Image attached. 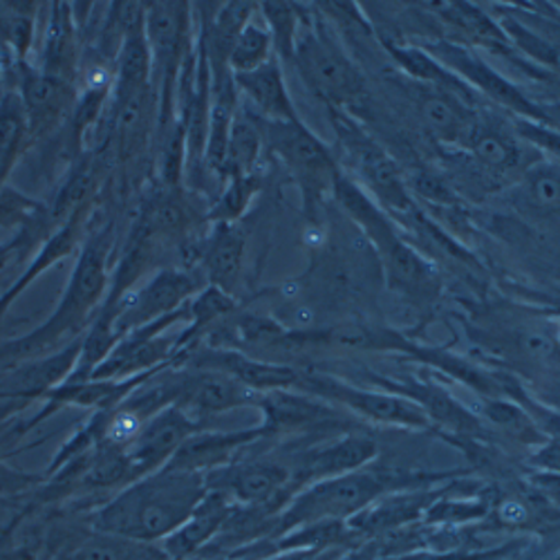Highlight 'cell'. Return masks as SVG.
I'll return each instance as SVG.
<instances>
[{"instance_id":"36","label":"cell","mask_w":560,"mask_h":560,"mask_svg":"<svg viewBox=\"0 0 560 560\" xmlns=\"http://www.w3.org/2000/svg\"><path fill=\"white\" fill-rule=\"evenodd\" d=\"M3 85H5V50L0 48V102H3L5 95H8Z\"/></svg>"},{"instance_id":"4","label":"cell","mask_w":560,"mask_h":560,"mask_svg":"<svg viewBox=\"0 0 560 560\" xmlns=\"http://www.w3.org/2000/svg\"><path fill=\"white\" fill-rule=\"evenodd\" d=\"M386 482L370 471H350L323 478L299 489L273 523L276 534H288L316 523H339L363 511L384 493Z\"/></svg>"},{"instance_id":"14","label":"cell","mask_w":560,"mask_h":560,"mask_svg":"<svg viewBox=\"0 0 560 560\" xmlns=\"http://www.w3.org/2000/svg\"><path fill=\"white\" fill-rule=\"evenodd\" d=\"M95 218L97 215L92 213V205H88V207L79 209L72 218H68L61 226H57L50 236L43 241V245L34 254V260L14 280V285L0 294V316L8 312V307L23 294L25 288L32 285V280H36L40 273H45L50 267L66 260L70 254L81 252L92 224H95Z\"/></svg>"},{"instance_id":"7","label":"cell","mask_w":560,"mask_h":560,"mask_svg":"<svg viewBox=\"0 0 560 560\" xmlns=\"http://www.w3.org/2000/svg\"><path fill=\"white\" fill-rule=\"evenodd\" d=\"M254 115V113H252ZM256 117V115H254ZM258 119V117H256ZM265 147L283 160L292 177L301 186L305 205L314 209L325 191H332L339 166L320 139L299 121H265L258 119Z\"/></svg>"},{"instance_id":"28","label":"cell","mask_w":560,"mask_h":560,"mask_svg":"<svg viewBox=\"0 0 560 560\" xmlns=\"http://www.w3.org/2000/svg\"><path fill=\"white\" fill-rule=\"evenodd\" d=\"M521 202L538 215H560V168L538 164L525 173Z\"/></svg>"},{"instance_id":"22","label":"cell","mask_w":560,"mask_h":560,"mask_svg":"<svg viewBox=\"0 0 560 560\" xmlns=\"http://www.w3.org/2000/svg\"><path fill=\"white\" fill-rule=\"evenodd\" d=\"M160 545L130 540L117 534L88 529V534L70 538L59 560H166Z\"/></svg>"},{"instance_id":"12","label":"cell","mask_w":560,"mask_h":560,"mask_svg":"<svg viewBox=\"0 0 560 560\" xmlns=\"http://www.w3.org/2000/svg\"><path fill=\"white\" fill-rule=\"evenodd\" d=\"M296 388L310 390L312 395L325 397V399H337L350 406L352 410L377 419L384 424H397V427H427L429 419L427 415L412 406L410 401L393 395H382L372 390H359L352 386H343L337 380H325V377H303Z\"/></svg>"},{"instance_id":"31","label":"cell","mask_w":560,"mask_h":560,"mask_svg":"<svg viewBox=\"0 0 560 560\" xmlns=\"http://www.w3.org/2000/svg\"><path fill=\"white\" fill-rule=\"evenodd\" d=\"M258 189H260V179L256 173L226 179V186L211 207V213H209L211 222L213 224L238 222V218L247 211V207L252 205Z\"/></svg>"},{"instance_id":"34","label":"cell","mask_w":560,"mask_h":560,"mask_svg":"<svg viewBox=\"0 0 560 560\" xmlns=\"http://www.w3.org/2000/svg\"><path fill=\"white\" fill-rule=\"evenodd\" d=\"M534 464L542 466V469L560 474V431L551 435L549 444L534 457Z\"/></svg>"},{"instance_id":"17","label":"cell","mask_w":560,"mask_h":560,"mask_svg":"<svg viewBox=\"0 0 560 560\" xmlns=\"http://www.w3.org/2000/svg\"><path fill=\"white\" fill-rule=\"evenodd\" d=\"M238 88V97H243L249 104V113H254L258 119L265 121H299L296 106L292 102V95L288 90L283 66L280 59L273 57L258 70L233 74Z\"/></svg>"},{"instance_id":"3","label":"cell","mask_w":560,"mask_h":560,"mask_svg":"<svg viewBox=\"0 0 560 560\" xmlns=\"http://www.w3.org/2000/svg\"><path fill=\"white\" fill-rule=\"evenodd\" d=\"M292 63L325 106L343 110L363 95L361 72L348 59L332 32L305 10L294 43Z\"/></svg>"},{"instance_id":"20","label":"cell","mask_w":560,"mask_h":560,"mask_svg":"<svg viewBox=\"0 0 560 560\" xmlns=\"http://www.w3.org/2000/svg\"><path fill=\"white\" fill-rule=\"evenodd\" d=\"M79 23L68 3L50 5V21L43 38L38 70L77 88L79 79Z\"/></svg>"},{"instance_id":"35","label":"cell","mask_w":560,"mask_h":560,"mask_svg":"<svg viewBox=\"0 0 560 560\" xmlns=\"http://www.w3.org/2000/svg\"><path fill=\"white\" fill-rule=\"evenodd\" d=\"M540 110H542V117H545V121L560 126V100H558V102H551V104H545V106H540Z\"/></svg>"},{"instance_id":"37","label":"cell","mask_w":560,"mask_h":560,"mask_svg":"<svg viewBox=\"0 0 560 560\" xmlns=\"http://www.w3.org/2000/svg\"><path fill=\"white\" fill-rule=\"evenodd\" d=\"M558 560H560V558H558Z\"/></svg>"},{"instance_id":"33","label":"cell","mask_w":560,"mask_h":560,"mask_svg":"<svg viewBox=\"0 0 560 560\" xmlns=\"http://www.w3.org/2000/svg\"><path fill=\"white\" fill-rule=\"evenodd\" d=\"M521 348H523V352H527L532 359L542 361V359H549V357L553 354L556 343H553L549 337H545V335L532 332V335H525V337L521 339Z\"/></svg>"},{"instance_id":"23","label":"cell","mask_w":560,"mask_h":560,"mask_svg":"<svg viewBox=\"0 0 560 560\" xmlns=\"http://www.w3.org/2000/svg\"><path fill=\"white\" fill-rule=\"evenodd\" d=\"M262 147L265 142H262V130L258 119L249 110L238 108V115L231 126L226 162H224V179L254 175Z\"/></svg>"},{"instance_id":"18","label":"cell","mask_w":560,"mask_h":560,"mask_svg":"<svg viewBox=\"0 0 560 560\" xmlns=\"http://www.w3.org/2000/svg\"><path fill=\"white\" fill-rule=\"evenodd\" d=\"M196 254V269H200L207 285L220 288L231 294L243 271L245 233L241 231V226L236 222L213 224L209 236L198 243Z\"/></svg>"},{"instance_id":"16","label":"cell","mask_w":560,"mask_h":560,"mask_svg":"<svg viewBox=\"0 0 560 560\" xmlns=\"http://www.w3.org/2000/svg\"><path fill=\"white\" fill-rule=\"evenodd\" d=\"M258 408L262 412V438L316 429L335 419V410L330 406L305 393H296L294 388L265 393Z\"/></svg>"},{"instance_id":"24","label":"cell","mask_w":560,"mask_h":560,"mask_svg":"<svg viewBox=\"0 0 560 560\" xmlns=\"http://www.w3.org/2000/svg\"><path fill=\"white\" fill-rule=\"evenodd\" d=\"M388 50L395 59V63L408 72L412 79L422 81L431 88H440V90H448L453 95H457L459 100L471 97V90L466 85L455 72H451L446 66H442L431 52L422 50V48H406V45H388Z\"/></svg>"},{"instance_id":"19","label":"cell","mask_w":560,"mask_h":560,"mask_svg":"<svg viewBox=\"0 0 560 560\" xmlns=\"http://www.w3.org/2000/svg\"><path fill=\"white\" fill-rule=\"evenodd\" d=\"M233 506L236 504L226 495L209 491L200 506L191 513V518L160 542L162 551L171 560H198L226 523Z\"/></svg>"},{"instance_id":"26","label":"cell","mask_w":560,"mask_h":560,"mask_svg":"<svg viewBox=\"0 0 560 560\" xmlns=\"http://www.w3.org/2000/svg\"><path fill=\"white\" fill-rule=\"evenodd\" d=\"M30 142L27 115L19 92H8L0 102V186Z\"/></svg>"},{"instance_id":"21","label":"cell","mask_w":560,"mask_h":560,"mask_svg":"<svg viewBox=\"0 0 560 560\" xmlns=\"http://www.w3.org/2000/svg\"><path fill=\"white\" fill-rule=\"evenodd\" d=\"M417 110L427 130L438 137L440 142L466 144L471 130L476 128L474 119L466 115L462 100L448 90L427 85L422 97L417 100Z\"/></svg>"},{"instance_id":"9","label":"cell","mask_w":560,"mask_h":560,"mask_svg":"<svg viewBox=\"0 0 560 560\" xmlns=\"http://www.w3.org/2000/svg\"><path fill=\"white\" fill-rule=\"evenodd\" d=\"M177 368V395L175 406L196 417L207 427L209 417L236 410L243 406H260L265 393H258L222 370L175 365Z\"/></svg>"},{"instance_id":"6","label":"cell","mask_w":560,"mask_h":560,"mask_svg":"<svg viewBox=\"0 0 560 560\" xmlns=\"http://www.w3.org/2000/svg\"><path fill=\"white\" fill-rule=\"evenodd\" d=\"M332 194L341 209L365 231V236L377 247L393 283L401 290L422 292L431 283V271L427 269V262L397 236L390 220L363 194L361 186L339 171L332 184Z\"/></svg>"},{"instance_id":"1","label":"cell","mask_w":560,"mask_h":560,"mask_svg":"<svg viewBox=\"0 0 560 560\" xmlns=\"http://www.w3.org/2000/svg\"><path fill=\"white\" fill-rule=\"evenodd\" d=\"M207 493V474L166 462L158 471L119 489L92 511L90 527L160 545L191 518Z\"/></svg>"},{"instance_id":"27","label":"cell","mask_w":560,"mask_h":560,"mask_svg":"<svg viewBox=\"0 0 560 560\" xmlns=\"http://www.w3.org/2000/svg\"><path fill=\"white\" fill-rule=\"evenodd\" d=\"M258 16V12H256ZM252 19L243 32L238 34L236 43H233L231 55H229V70L233 74H245L252 70H258L267 61L276 57L273 50V38L269 27L265 25L262 19Z\"/></svg>"},{"instance_id":"32","label":"cell","mask_w":560,"mask_h":560,"mask_svg":"<svg viewBox=\"0 0 560 560\" xmlns=\"http://www.w3.org/2000/svg\"><path fill=\"white\" fill-rule=\"evenodd\" d=\"M36 238H40L38 233L27 229V231L16 233V236L10 243L0 245V269H5L10 265V260H14L16 256H25L34 247Z\"/></svg>"},{"instance_id":"10","label":"cell","mask_w":560,"mask_h":560,"mask_svg":"<svg viewBox=\"0 0 560 560\" xmlns=\"http://www.w3.org/2000/svg\"><path fill=\"white\" fill-rule=\"evenodd\" d=\"M200 431H207V427L175 404L155 412L139 429L135 440L124 446V457L128 462L132 478L139 480L158 471L160 466H164L179 451L186 440Z\"/></svg>"},{"instance_id":"8","label":"cell","mask_w":560,"mask_h":560,"mask_svg":"<svg viewBox=\"0 0 560 560\" xmlns=\"http://www.w3.org/2000/svg\"><path fill=\"white\" fill-rule=\"evenodd\" d=\"M332 126L361 182L393 211L410 209V196L393 158L348 113L330 108Z\"/></svg>"},{"instance_id":"2","label":"cell","mask_w":560,"mask_h":560,"mask_svg":"<svg viewBox=\"0 0 560 560\" xmlns=\"http://www.w3.org/2000/svg\"><path fill=\"white\" fill-rule=\"evenodd\" d=\"M115 231L113 224L100 222L95 218L88 238L77 256L74 269L68 278V285L55 307L36 330L0 341V365L14 363L32 357H43L55 352L52 348L70 337V341L83 337L106 303L110 290V265H113Z\"/></svg>"},{"instance_id":"5","label":"cell","mask_w":560,"mask_h":560,"mask_svg":"<svg viewBox=\"0 0 560 560\" xmlns=\"http://www.w3.org/2000/svg\"><path fill=\"white\" fill-rule=\"evenodd\" d=\"M205 288L207 280L196 267H160L147 280H139L119 301L104 303L102 310L110 316L113 330L121 339L175 314Z\"/></svg>"},{"instance_id":"30","label":"cell","mask_w":560,"mask_h":560,"mask_svg":"<svg viewBox=\"0 0 560 560\" xmlns=\"http://www.w3.org/2000/svg\"><path fill=\"white\" fill-rule=\"evenodd\" d=\"M258 14L271 32L276 57L280 61H292L296 34L303 21V10L294 3H260Z\"/></svg>"},{"instance_id":"29","label":"cell","mask_w":560,"mask_h":560,"mask_svg":"<svg viewBox=\"0 0 560 560\" xmlns=\"http://www.w3.org/2000/svg\"><path fill=\"white\" fill-rule=\"evenodd\" d=\"M466 147L471 149L474 158L491 173H506L516 168L521 160V151L516 149V144L493 128L476 126Z\"/></svg>"},{"instance_id":"15","label":"cell","mask_w":560,"mask_h":560,"mask_svg":"<svg viewBox=\"0 0 560 560\" xmlns=\"http://www.w3.org/2000/svg\"><path fill=\"white\" fill-rule=\"evenodd\" d=\"M375 455H377V444L370 438L348 435L330 444L301 451L290 464V469L294 474L296 487H301L323 478L359 471L361 466L368 464Z\"/></svg>"},{"instance_id":"25","label":"cell","mask_w":560,"mask_h":560,"mask_svg":"<svg viewBox=\"0 0 560 560\" xmlns=\"http://www.w3.org/2000/svg\"><path fill=\"white\" fill-rule=\"evenodd\" d=\"M38 5L40 3H0V48L14 57V63H27L30 59Z\"/></svg>"},{"instance_id":"13","label":"cell","mask_w":560,"mask_h":560,"mask_svg":"<svg viewBox=\"0 0 560 560\" xmlns=\"http://www.w3.org/2000/svg\"><path fill=\"white\" fill-rule=\"evenodd\" d=\"M435 59L446 66L451 72L459 74L462 81L474 83L478 90H482L487 97H491L493 102L516 110L521 115H527L532 119H542V110L540 106L532 104L518 88H513L504 77H500L493 68H489L480 57H476L471 50L462 48V45L442 40L438 43L435 48Z\"/></svg>"},{"instance_id":"11","label":"cell","mask_w":560,"mask_h":560,"mask_svg":"<svg viewBox=\"0 0 560 560\" xmlns=\"http://www.w3.org/2000/svg\"><path fill=\"white\" fill-rule=\"evenodd\" d=\"M14 68L19 85L16 92L27 115L30 142H34V139H40L57 130L61 121L70 117L77 102V88L40 72L30 61L16 63Z\"/></svg>"}]
</instances>
